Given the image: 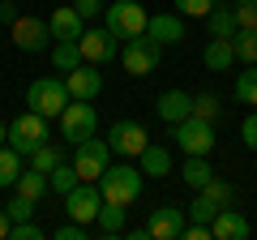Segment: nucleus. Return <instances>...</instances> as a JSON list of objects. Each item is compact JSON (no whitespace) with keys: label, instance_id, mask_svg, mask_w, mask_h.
I'll use <instances>...</instances> for the list:
<instances>
[{"label":"nucleus","instance_id":"obj_1","mask_svg":"<svg viewBox=\"0 0 257 240\" xmlns=\"http://www.w3.org/2000/svg\"><path fill=\"white\" fill-rule=\"evenodd\" d=\"M142 185H146V176L133 159H120V163H107V172L99 176V193L103 202H120V206H133L142 197Z\"/></svg>","mask_w":257,"mask_h":240},{"label":"nucleus","instance_id":"obj_2","mask_svg":"<svg viewBox=\"0 0 257 240\" xmlns=\"http://www.w3.org/2000/svg\"><path fill=\"white\" fill-rule=\"evenodd\" d=\"M69 86H64V77H35V82L26 86V107L39 111V116L47 120H60V111L69 107Z\"/></svg>","mask_w":257,"mask_h":240},{"label":"nucleus","instance_id":"obj_3","mask_svg":"<svg viewBox=\"0 0 257 240\" xmlns=\"http://www.w3.org/2000/svg\"><path fill=\"white\" fill-rule=\"evenodd\" d=\"M159 56H163V43H155L146 30L120 43V65H124L128 77H146V73H155V69H159Z\"/></svg>","mask_w":257,"mask_h":240},{"label":"nucleus","instance_id":"obj_4","mask_svg":"<svg viewBox=\"0 0 257 240\" xmlns=\"http://www.w3.org/2000/svg\"><path fill=\"white\" fill-rule=\"evenodd\" d=\"M146 5L142 0H111L107 9H103V26L111 30V35L124 43V39H133V35H142L146 30Z\"/></svg>","mask_w":257,"mask_h":240},{"label":"nucleus","instance_id":"obj_5","mask_svg":"<svg viewBox=\"0 0 257 240\" xmlns=\"http://www.w3.org/2000/svg\"><path fill=\"white\" fill-rule=\"evenodd\" d=\"M94 129H99V107L90 99H69V107L60 111V138L77 146V142L94 138Z\"/></svg>","mask_w":257,"mask_h":240},{"label":"nucleus","instance_id":"obj_6","mask_svg":"<svg viewBox=\"0 0 257 240\" xmlns=\"http://www.w3.org/2000/svg\"><path fill=\"white\" fill-rule=\"evenodd\" d=\"M47 138H52V133H47V116H39V111H22L18 120H9V138H5V142H9L22 159H30V150H39Z\"/></svg>","mask_w":257,"mask_h":240},{"label":"nucleus","instance_id":"obj_7","mask_svg":"<svg viewBox=\"0 0 257 240\" xmlns=\"http://www.w3.org/2000/svg\"><path fill=\"white\" fill-rule=\"evenodd\" d=\"M111 146H107V138H86V142H77L73 146V167H77V176L82 180H94L99 185V176L107 172V163H111Z\"/></svg>","mask_w":257,"mask_h":240},{"label":"nucleus","instance_id":"obj_8","mask_svg":"<svg viewBox=\"0 0 257 240\" xmlns=\"http://www.w3.org/2000/svg\"><path fill=\"white\" fill-rule=\"evenodd\" d=\"M172 142L184 155H210L214 150V125L202 116H184L180 125H172Z\"/></svg>","mask_w":257,"mask_h":240},{"label":"nucleus","instance_id":"obj_9","mask_svg":"<svg viewBox=\"0 0 257 240\" xmlns=\"http://www.w3.org/2000/svg\"><path fill=\"white\" fill-rule=\"evenodd\" d=\"M99 206H103V193H99V185H94V180H82V185H73L69 193H64V214H69L73 223L94 227Z\"/></svg>","mask_w":257,"mask_h":240},{"label":"nucleus","instance_id":"obj_10","mask_svg":"<svg viewBox=\"0 0 257 240\" xmlns=\"http://www.w3.org/2000/svg\"><path fill=\"white\" fill-rule=\"evenodd\" d=\"M107 146H111L116 159H138L142 150L150 146V133H146V125H138V120H116V125L107 129Z\"/></svg>","mask_w":257,"mask_h":240},{"label":"nucleus","instance_id":"obj_11","mask_svg":"<svg viewBox=\"0 0 257 240\" xmlns=\"http://www.w3.org/2000/svg\"><path fill=\"white\" fill-rule=\"evenodd\" d=\"M82 60H90V65H107V60H116L120 56V39L111 35L107 26H94V22H86L82 30Z\"/></svg>","mask_w":257,"mask_h":240},{"label":"nucleus","instance_id":"obj_12","mask_svg":"<svg viewBox=\"0 0 257 240\" xmlns=\"http://www.w3.org/2000/svg\"><path fill=\"white\" fill-rule=\"evenodd\" d=\"M9 30H13V47L26 52V56H39V52L52 47V30H47L43 18H18Z\"/></svg>","mask_w":257,"mask_h":240},{"label":"nucleus","instance_id":"obj_13","mask_svg":"<svg viewBox=\"0 0 257 240\" xmlns=\"http://www.w3.org/2000/svg\"><path fill=\"white\" fill-rule=\"evenodd\" d=\"M184 223H189L184 206H176V202H163V206H155V210H150V219H146V231H150V240H180Z\"/></svg>","mask_w":257,"mask_h":240},{"label":"nucleus","instance_id":"obj_14","mask_svg":"<svg viewBox=\"0 0 257 240\" xmlns=\"http://www.w3.org/2000/svg\"><path fill=\"white\" fill-rule=\"evenodd\" d=\"M64 86H69V94H73V99H90V103H94V99L103 94V73H99V65L82 60L73 73H64Z\"/></svg>","mask_w":257,"mask_h":240},{"label":"nucleus","instance_id":"obj_15","mask_svg":"<svg viewBox=\"0 0 257 240\" xmlns=\"http://www.w3.org/2000/svg\"><path fill=\"white\" fill-rule=\"evenodd\" d=\"M146 35L155 39V43H163V47H176V43H184V18L180 13H150Z\"/></svg>","mask_w":257,"mask_h":240},{"label":"nucleus","instance_id":"obj_16","mask_svg":"<svg viewBox=\"0 0 257 240\" xmlns=\"http://www.w3.org/2000/svg\"><path fill=\"white\" fill-rule=\"evenodd\" d=\"M155 116L163 120L167 129L180 125L184 116H193V94H189V90H163V94L155 99Z\"/></svg>","mask_w":257,"mask_h":240},{"label":"nucleus","instance_id":"obj_17","mask_svg":"<svg viewBox=\"0 0 257 240\" xmlns=\"http://www.w3.org/2000/svg\"><path fill=\"white\" fill-rule=\"evenodd\" d=\"M210 236L214 240H248L253 227H248V219L236 210V206H223V210L214 214V223H210Z\"/></svg>","mask_w":257,"mask_h":240},{"label":"nucleus","instance_id":"obj_18","mask_svg":"<svg viewBox=\"0 0 257 240\" xmlns=\"http://www.w3.org/2000/svg\"><path fill=\"white\" fill-rule=\"evenodd\" d=\"M47 30H52V39H82L86 22H82V13H77L73 5H60V9L47 18Z\"/></svg>","mask_w":257,"mask_h":240},{"label":"nucleus","instance_id":"obj_19","mask_svg":"<svg viewBox=\"0 0 257 240\" xmlns=\"http://www.w3.org/2000/svg\"><path fill=\"white\" fill-rule=\"evenodd\" d=\"M94 231H99V236H124V231H128V206L103 202L99 206V219H94Z\"/></svg>","mask_w":257,"mask_h":240},{"label":"nucleus","instance_id":"obj_20","mask_svg":"<svg viewBox=\"0 0 257 240\" xmlns=\"http://www.w3.org/2000/svg\"><path fill=\"white\" fill-rule=\"evenodd\" d=\"M138 167H142V176H155V180H163V176L172 172V150H167L163 142H150V146L138 155Z\"/></svg>","mask_w":257,"mask_h":240},{"label":"nucleus","instance_id":"obj_21","mask_svg":"<svg viewBox=\"0 0 257 240\" xmlns=\"http://www.w3.org/2000/svg\"><path fill=\"white\" fill-rule=\"evenodd\" d=\"M206 30H210V39H231L236 35V13H231V0H214V9L206 13Z\"/></svg>","mask_w":257,"mask_h":240},{"label":"nucleus","instance_id":"obj_22","mask_svg":"<svg viewBox=\"0 0 257 240\" xmlns=\"http://www.w3.org/2000/svg\"><path fill=\"white\" fill-rule=\"evenodd\" d=\"M231 60H236V47H231V39H210V43L202 47V65L210 69V73H227Z\"/></svg>","mask_w":257,"mask_h":240},{"label":"nucleus","instance_id":"obj_23","mask_svg":"<svg viewBox=\"0 0 257 240\" xmlns=\"http://www.w3.org/2000/svg\"><path fill=\"white\" fill-rule=\"evenodd\" d=\"M52 65H56V73H73L77 65H82V43L77 39H52Z\"/></svg>","mask_w":257,"mask_h":240},{"label":"nucleus","instance_id":"obj_24","mask_svg":"<svg viewBox=\"0 0 257 240\" xmlns=\"http://www.w3.org/2000/svg\"><path fill=\"white\" fill-rule=\"evenodd\" d=\"M210 176H214L210 155H189V159H184V167H180V180L189 189H206V185H210Z\"/></svg>","mask_w":257,"mask_h":240},{"label":"nucleus","instance_id":"obj_25","mask_svg":"<svg viewBox=\"0 0 257 240\" xmlns=\"http://www.w3.org/2000/svg\"><path fill=\"white\" fill-rule=\"evenodd\" d=\"M26 172V163H22V155L18 150L9 146V142H5V146H0V189H13L18 185V176Z\"/></svg>","mask_w":257,"mask_h":240},{"label":"nucleus","instance_id":"obj_26","mask_svg":"<svg viewBox=\"0 0 257 240\" xmlns=\"http://www.w3.org/2000/svg\"><path fill=\"white\" fill-rule=\"evenodd\" d=\"M60 159H64V146H60V142H52V138H47V142H43L39 150H30L26 167H35V172H52V167L60 163Z\"/></svg>","mask_w":257,"mask_h":240},{"label":"nucleus","instance_id":"obj_27","mask_svg":"<svg viewBox=\"0 0 257 240\" xmlns=\"http://www.w3.org/2000/svg\"><path fill=\"white\" fill-rule=\"evenodd\" d=\"M47 185H52V193H69V189H73V185H82V176H77V167H73V159H69V163H64V159H60V163H56L52 167V172H47Z\"/></svg>","mask_w":257,"mask_h":240},{"label":"nucleus","instance_id":"obj_28","mask_svg":"<svg viewBox=\"0 0 257 240\" xmlns=\"http://www.w3.org/2000/svg\"><path fill=\"white\" fill-rule=\"evenodd\" d=\"M231 47H236L240 65H257V26H240L231 35Z\"/></svg>","mask_w":257,"mask_h":240},{"label":"nucleus","instance_id":"obj_29","mask_svg":"<svg viewBox=\"0 0 257 240\" xmlns=\"http://www.w3.org/2000/svg\"><path fill=\"white\" fill-rule=\"evenodd\" d=\"M223 206L210 202V197L202 193V189H193V202L184 206V214H189V223H214V214H219Z\"/></svg>","mask_w":257,"mask_h":240},{"label":"nucleus","instance_id":"obj_30","mask_svg":"<svg viewBox=\"0 0 257 240\" xmlns=\"http://www.w3.org/2000/svg\"><path fill=\"white\" fill-rule=\"evenodd\" d=\"M13 189H18L22 197H30V202H39V197H43L52 185H47V172H35V167H26V172L18 176V185H13Z\"/></svg>","mask_w":257,"mask_h":240},{"label":"nucleus","instance_id":"obj_31","mask_svg":"<svg viewBox=\"0 0 257 240\" xmlns=\"http://www.w3.org/2000/svg\"><path fill=\"white\" fill-rule=\"evenodd\" d=\"M236 99L244 107H257V65H244V73L236 77Z\"/></svg>","mask_w":257,"mask_h":240},{"label":"nucleus","instance_id":"obj_32","mask_svg":"<svg viewBox=\"0 0 257 240\" xmlns=\"http://www.w3.org/2000/svg\"><path fill=\"white\" fill-rule=\"evenodd\" d=\"M210 202H219V206H236V185L231 180H219V176H210V185L202 189Z\"/></svg>","mask_w":257,"mask_h":240},{"label":"nucleus","instance_id":"obj_33","mask_svg":"<svg viewBox=\"0 0 257 240\" xmlns=\"http://www.w3.org/2000/svg\"><path fill=\"white\" fill-rule=\"evenodd\" d=\"M219 94H193V116H202V120H210V125H214V120H219Z\"/></svg>","mask_w":257,"mask_h":240},{"label":"nucleus","instance_id":"obj_34","mask_svg":"<svg viewBox=\"0 0 257 240\" xmlns=\"http://www.w3.org/2000/svg\"><path fill=\"white\" fill-rule=\"evenodd\" d=\"M172 5H176L180 18H206V13L214 9V0H172Z\"/></svg>","mask_w":257,"mask_h":240},{"label":"nucleus","instance_id":"obj_35","mask_svg":"<svg viewBox=\"0 0 257 240\" xmlns=\"http://www.w3.org/2000/svg\"><path fill=\"white\" fill-rule=\"evenodd\" d=\"M35 206H39V202H30V197H22V193H18L9 206H5V214H9L13 223H22V219H35Z\"/></svg>","mask_w":257,"mask_h":240},{"label":"nucleus","instance_id":"obj_36","mask_svg":"<svg viewBox=\"0 0 257 240\" xmlns=\"http://www.w3.org/2000/svg\"><path fill=\"white\" fill-rule=\"evenodd\" d=\"M43 236H47V231L39 227L35 219H22V223H13V227H9V240H43Z\"/></svg>","mask_w":257,"mask_h":240},{"label":"nucleus","instance_id":"obj_37","mask_svg":"<svg viewBox=\"0 0 257 240\" xmlns=\"http://www.w3.org/2000/svg\"><path fill=\"white\" fill-rule=\"evenodd\" d=\"M236 26H257V0H231Z\"/></svg>","mask_w":257,"mask_h":240},{"label":"nucleus","instance_id":"obj_38","mask_svg":"<svg viewBox=\"0 0 257 240\" xmlns=\"http://www.w3.org/2000/svg\"><path fill=\"white\" fill-rule=\"evenodd\" d=\"M73 9L82 13V22H99L103 9H107V0H73Z\"/></svg>","mask_w":257,"mask_h":240},{"label":"nucleus","instance_id":"obj_39","mask_svg":"<svg viewBox=\"0 0 257 240\" xmlns=\"http://www.w3.org/2000/svg\"><path fill=\"white\" fill-rule=\"evenodd\" d=\"M52 236H56V240H86V236H90V227H86V223H73V219H69V223H60Z\"/></svg>","mask_w":257,"mask_h":240},{"label":"nucleus","instance_id":"obj_40","mask_svg":"<svg viewBox=\"0 0 257 240\" xmlns=\"http://www.w3.org/2000/svg\"><path fill=\"white\" fill-rule=\"evenodd\" d=\"M240 138H244L248 150H257V111H248V116H244V125H240Z\"/></svg>","mask_w":257,"mask_h":240},{"label":"nucleus","instance_id":"obj_41","mask_svg":"<svg viewBox=\"0 0 257 240\" xmlns=\"http://www.w3.org/2000/svg\"><path fill=\"white\" fill-rule=\"evenodd\" d=\"M180 240H214V236H210V223H184Z\"/></svg>","mask_w":257,"mask_h":240},{"label":"nucleus","instance_id":"obj_42","mask_svg":"<svg viewBox=\"0 0 257 240\" xmlns=\"http://www.w3.org/2000/svg\"><path fill=\"white\" fill-rule=\"evenodd\" d=\"M0 22H5V26L18 22V0H0Z\"/></svg>","mask_w":257,"mask_h":240},{"label":"nucleus","instance_id":"obj_43","mask_svg":"<svg viewBox=\"0 0 257 240\" xmlns=\"http://www.w3.org/2000/svg\"><path fill=\"white\" fill-rule=\"evenodd\" d=\"M9 227H13V219L5 210H0V240H9Z\"/></svg>","mask_w":257,"mask_h":240},{"label":"nucleus","instance_id":"obj_44","mask_svg":"<svg viewBox=\"0 0 257 240\" xmlns=\"http://www.w3.org/2000/svg\"><path fill=\"white\" fill-rule=\"evenodd\" d=\"M5 138H9V125H0V146H5Z\"/></svg>","mask_w":257,"mask_h":240}]
</instances>
